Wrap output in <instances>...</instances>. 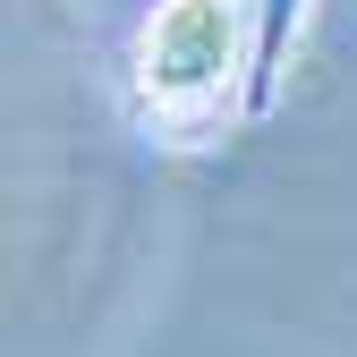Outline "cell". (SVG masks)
I'll use <instances>...</instances> for the list:
<instances>
[{"instance_id":"6da1fadb","label":"cell","mask_w":357,"mask_h":357,"mask_svg":"<svg viewBox=\"0 0 357 357\" xmlns=\"http://www.w3.org/2000/svg\"><path fill=\"white\" fill-rule=\"evenodd\" d=\"M247 0H162L137 26V60H128V102L162 145H204L230 119H247Z\"/></svg>"},{"instance_id":"7a4b0ae2","label":"cell","mask_w":357,"mask_h":357,"mask_svg":"<svg viewBox=\"0 0 357 357\" xmlns=\"http://www.w3.org/2000/svg\"><path fill=\"white\" fill-rule=\"evenodd\" d=\"M298 17H306V0H247V34H255V68H247V128L281 102V77H289Z\"/></svg>"}]
</instances>
